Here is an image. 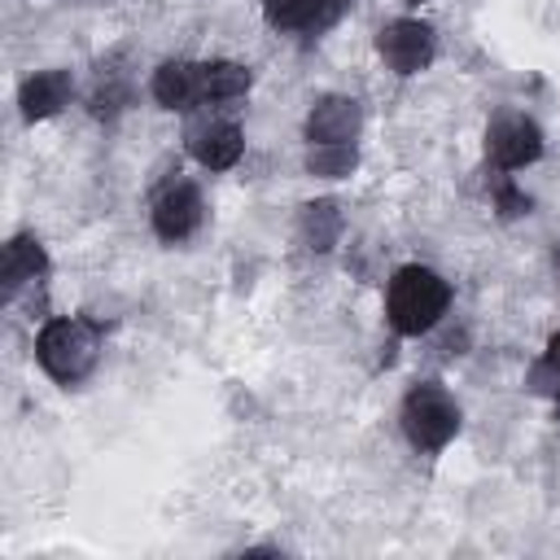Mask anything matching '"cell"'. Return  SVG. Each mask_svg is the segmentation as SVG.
<instances>
[{
  "label": "cell",
  "instance_id": "obj_1",
  "mask_svg": "<svg viewBox=\"0 0 560 560\" xmlns=\"http://www.w3.org/2000/svg\"><path fill=\"white\" fill-rule=\"evenodd\" d=\"M451 306V284L433 271V267H398L389 276V289H385V315H389V328L402 332V337H420L429 332Z\"/></svg>",
  "mask_w": 560,
  "mask_h": 560
},
{
  "label": "cell",
  "instance_id": "obj_2",
  "mask_svg": "<svg viewBox=\"0 0 560 560\" xmlns=\"http://www.w3.org/2000/svg\"><path fill=\"white\" fill-rule=\"evenodd\" d=\"M35 359L57 385H79L101 359L96 324L92 319H70V315L48 319L35 337Z\"/></svg>",
  "mask_w": 560,
  "mask_h": 560
},
{
  "label": "cell",
  "instance_id": "obj_3",
  "mask_svg": "<svg viewBox=\"0 0 560 560\" xmlns=\"http://www.w3.org/2000/svg\"><path fill=\"white\" fill-rule=\"evenodd\" d=\"M398 420L416 451H442L459 433V402L438 381H420L407 389Z\"/></svg>",
  "mask_w": 560,
  "mask_h": 560
},
{
  "label": "cell",
  "instance_id": "obj_4",
  "mask_svg": "<svg viewBox=\"0 0 560 560\" xmlns=\"http://www.w3.org/2000/svg\"><path fill=\"white\" fill-rule=\"evenodd\" d=\"M376 52H381V61H385L394 74L411 79V74L429 70V61L438 57V31H433L429 22H420V18L385 22L381 35H376Z\"/></svg>",
  "mask_w": 560,
  "mask_h": 560
},
{
  "label": "cell",
  "instance_id": "obj_5",
  "mask_svg": "<svg viewBox=\"0 0 560 560\" xmlns=\"http://www.w3.org/2000/svg\"><path fill=\"white\" fill-rule=\"evenodd\" d=\"M486 158L494 171H521L542 158V127L525 114H499L486 127Z\"/></svg>",
  "mask_w": 560,
  "mask_h": 560
},
{
  "label": "cell",
  "instance_id": "obj_6",
  "mask_svg": "<svg viewBox=\"0 0 560 560\" xmlns=\"http://www.w3.org/2000/svg\"><path fill=\"white\" fill-rule=\"evenodd\" d=\"M188 153L206 166V171H228V166H236L241 162V153H245V136H241V127L236 122H228V118H210V114H197L192 122H188Z\"/></svg>",
  "mask_w": 560,
  "mask_h": 560
},
{
  "label": "cell",
  "instance_id": "obj_7",
  "mask_svg": "<svg viewBox=\"0 0 560 560\" xmlns=\"http://www.w3.org/2000/svg\"><path fill=\"white\" fill-rule=\"evenodd\" d=\"M363 127V105L354 96H341V92H328L311 105L306 114V140L311 144H350Z\"/></svg>",
  "mask_w": 560,
  "mask_h": 560
},
{
  "label": "cell",
  "instance_id": "obj_8",
  "mask_svg": "<svg viewBox=\"0 0 560 560\" xmlns=\"http://www.w3.org/2000/svg\"><path fill=\"white\" fill-rule=\"evenodd\" d=\"M346 9H350V0H262V18H267V26L289 31V35H315V31H328Z\"/></svg>",
  "mask_w": 560,
  "mask_h": 560
},
{
  "label": "cell",
  "instance_id": "obj_9",
  "mask_svg": "<svg viewBox=\"0 0 560 560\" xmlns=\"http://www.w3.org/2000/svg\"><path fill=\"white\" fill-rule=\"evenodd\" d=\"M201 192L197 184H171L158 201H153V232L162 241H188L197 228H201Z\"/></svg>",
  "mask_w": 560,
  "mask_h": 560
},
{
  "label": "cell",
  "instance_id": "obj_10",
  "mask_svg": "<svg viewBox=\"0 0 560 560\" xmlns=\"http://www.w3.org/2000/svg\"><path fill=\"white\" fill-rule=\"evenodd\" d=\"M149 92L162 109H201V61H162Z\"/></svg>",
  "mask_w": 560,
  "mask_h": 560
},
{
  "label": "cell",
  "instance_id": "obj_11",
  "mask_svg": "<svg viewBox=\"0 0 560 560\" xmlns=\"http://www.w3.org/2000/svg\"><path fill=\"white\" fill-rule=\"evenodd\" d=\"M74 96V79L70 70H39L31 74L22 88H18V105H22V118L26 122H39V118H52L70 105Z\"/></svg>",
  "mask_w": 560,
  "mask_h": 560
},
{
  "label": "cell",
  "instance_id": "obj_12",
  "mask_svg": "<svg viewBox=\"0 0 560 560\" xmlns=\"http://www.w3.org/2000/svg\"><path fill=\"white\" fill-rule=\"evenodd\" d=\"M298 241L302 249L311 254H328L337 241H341V206L332 197H319V201H306L298 210Z\"/></svg>",
  "mask_w": 560,
  "mask_h": 560
},
{
  "label": "cell",
  "instance_id": "obj_13",
  "mask_svg": "<svg viewBox=\"0 0 560 560\" xmlns=\"http://www.w3.org/2000/svg\"><path fill=\"white\" fill-rule=\"evenodd\" d=\"M44 271H48V254H44V245L35 236H13L4 245V254H0V284H4V293H18L22 284L39 280Z\"/></svg>",
  "mask_w": 560,
  "mask_h": 560
},
{
  "label": "cell",
  "instance_id": "obj_14",
  "mask_svg": "<svg viewBox=\"0 0 560 560\" xmlns=\"http://www.w3.org/2000/svg\"><path fill=\"white\" fill-rule=\"evenodd\" d=\"M254 83V70L241 66V61H201V105H223V101H236L245 96Z\"/></svg>",
  "mask_w": 560,
  "mask_h": 560
},
{
  "label": "cell",
  "instance_id": "obj_15",
  "mask_svg": "<svg viewBox=\"0 0 560 560\" xmlns=\"http://www.w3.org/2000/svg\"><path fill=\"white\" fill-rule=\"evenodd\" d=\"M359 166L354 144H311L306 149V175L315 179H346Z\"/></svg>",
  "mask_w": 560,
  "mask_h": 560
},
{
  "label": "cell",
  "instance_id": "obj_16",
  "mask_svg": "<svg viewBox=\"0 0 560 560\" xmlns=\"http://www.w3.org/2000/svg\"><path fill=\"white\" fill-rule=\"evenodd\" d=\"M525 389H529V394H538V398L560 402V372H556V363H551L547 354L529 363V372H525Z\"/></svg>",
  "mask_w": 560,
  "mask_h": 560
},
{
  "label": "cell",
  "instance_id": "obj_17",
  "mask_svg": "<svg viewBox=\"0 0 560 560\" xmlns=\"http://www.w3.org/2000/svg\"><path fill=\"white\" fill-rule=\"evenodd\" d=\"M529 197L508 179V171H499V179H494V210L503 214V219H521V214H529Z\"/></svg>",
  "mask_w": 560,
  "mask_h": 560
},
{
  "label": "cell",
  "instance_id": "obj_18",
  "mask_svg": "<svg viewBox=\"0 0 560 560\" xmlns=\"http://www.w3.org/2000/svg\"><path fill=\"white\" fill-rule=\"evenodd\" d=\"M547 359H551V363H556V372H560V332L547 341Z\"/></svg>",
  "mask_w": 560,
  "mask_h": 560
},
{
  "label": "cell",
  "instance_id": "obj_19",
  "mask_svg": "<svg viewBox=\"0 0 560 560\" xmlns=\"http://www.w3.org/2000/svg\"><path fill=\"white\" fill-rule=\"evenodd\" d=\"M407 4H424V0H407Z\"/></svg>",
  "mask_w": 560,
  "mask_h": 560
}]
</instances>
